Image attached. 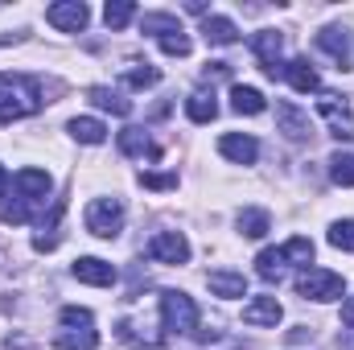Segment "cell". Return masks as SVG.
<instances>
[{
  "mask_svg": "<svg viewBox=\"0 0 354 350\" xmlns=\"http://www.w3.org/2000/svg\"><path fill=\"white\" fill-rule=\"evenodd\" d=\"M41 83L33 75H0V124L41 111Z\"/></svg>",
  "mask_w": 354,
  "mask_h": 350,
  "instance_id": "obj_1",
  "label": "cell"
},
{
  "mask_svg": "<svg viewBox=\"0 0 354 350\" xmlns=\"http://www.w3.org/2000/svg\"><path fill=\"white\" fill-rule=\"evenodd\" d=\"M292 284L305 301H342L346 297V280L330 268H305V272H297Z\"/></svg>",
  "mask_w": 354,
  "mask_h": 350,
  "instance_id": "obj_2",
  "label": "cell"
},
{
  "mask_svg": "<svg viewBox=\"0 0 354 350\" xmlns=\"http://www.w3.org/2000/svg\"><path fill=\"white\" fill-rule=\"evenodd\" d=\"M161 322H165V330L169 334H198V305H194V297H185V293H161Z\"/></svg>",
  "mask_w": 354,
  "mask_h": 350,
  "instance_id": "obj_3",
  "label": "cell"
},
{
  "mask_svg": "<svg viewBox=\"0 0 354 350\" xmlns=\"http://www.w3.org/2000/svg\"><path fill=\"white\" fill-rule=\"evenodd\" d=\"M83 223H87L91 235L115 239L120 227H124V202H120V198H95V202L87 206V214H83Z\"/></svg>",
  "mask_w": 354,
  "mask_h": 350,
  "instance_id": "obj_4",
  "label": "cell"
},
{
  "mask_svg": "<svg viewBox=\"0 0 354 350\" xmlns=\"http://www.w3.org/2000/svg\"><path fill=\"white\" fill-rule=\"evenodd\" d=\"M276 132H284L292 145H309L317 132H313V120H309V111H301L297 103H288V99H280L276 103Z\"/></svg>",
  "mask_w": 354,
  "mask_h": 350,
  "instance_id": "obj_5",
  "label": "cell"
},
{
  "mask_svg": "<svg viewBox=\"0 0 354 350\" xmlns=\"http://www.w3.org/2000/svg\"><path fill=\"white\" fill-rule=\"evenodd\" d=\"M46 21H50L54 29H62V33H83L87 21H91V8L83 0H58V4L46 8Z\"/></svg>",
  "mask_w": 354,
  "mask_h": 350,
  "instance_id": "obj_6",
  "label": "cell"
},
{
  "mask_svg": "<svg viewBox=\"0 0 354 350\" xmlns=\"http://www.w3.org/2000/svg\"><path fill=\"white\" fill-rule=\"evenodd\" d=\"M317 111L326 116V124H330V136H338V140H351V136H354L351 103H346L342 95H322V99H317Z\"/></svg>",
  "mask_w": 354,
  "mask_h": 350,
  "instance_id": "obj_7",
  "label": "cell"
},
{
  "mask_svg": "<svg viewBox=\"0 0 354 350\" xmlns=\"http://www.w3.org/2000/svg\"><path fill=\"white\" fill-rule=\"evenodd\" d=\"M149 256L161 264H185L189 260V239L181 231H157L149 239Z\"/></svg>",
  "mask_w": 354,
  "mask_h": 350,
  "instance_id": "obj_8",
  "label": "cell"
},
{
  "mask_svg": "<svg viewBox=\"0 0 354 350\" xmlns=\"http://www.w3.org/2000/svg\"><path fill=\"white\" fill-rule=\"evenodd\" d=\"M280 46H284V37H280L276 29H260V33H252V50H256V58L264 62L268 79L284 75V66H280Z\"/></svg>",
  "mask_w": 354,
  "mask_h": 350,
  "instance_id": "obj_9",
  "label": "cell"
},
{
  "mask_svg": "<svg viewBox=\"0 0 354 350\" xmlns=\"http://www.w3.org/2000/svg\"><path fill=\"white\" fill-rule=\"evenodd\" d=\"M317 46L338 62V71H351L354 58H351V33L342 29V25H326L322 33H317Z\"/></svg>",
  "mask_w": 354,
  "mask_h": 350,
  "instance_id": "obj_10",
  "label": "cell"
},
{
  "mask_svg": "<svg viewBox=\"0 0 354 350\" xmlns=\"http://www.w3.org/2000/svg\"><path fill=\"white\" fill-rule=\"evenodd\" d=\"M12 185H17V198H25L29 206L33 202H46L50 190H54V181H50L46 169H21V174L12 177Z\"/></svg>",
  "mask_w": 354,
  "mask_h": 350,
  "instance_id": "obj_11",
  "label": "cell"
},
{
  "mask_svg": "<svg viewBox=\"0 0 354 350\" xmlns=\"http://www.w3.org/2000/svg\"><path fill=\"white\" fill-rule=\"evenodd\" d=\"M218 153H223L227 161H235V165H252V161L260 157V145H256V136H248V132H227V136L218 140Z\"/></svg>",
  "mask_w": 354,
  "mask_h": 350,
  "instance_id": "obj_12",
  "label": "cell"
},
{
  "mask_svg": "<svg viewBox=\"0 0 354 350\" xmlns=\"http://www.w3.org/2000/svg\"><path fill=\"white\" fill-rule=\"evenodd\" d=\"M75 280H83V284H95V288H107V284H115V268L107 260H99V256H83V260H75Z\"/></svg>",
  "mask_w": 354,
  "mask_h": 350,
  "instance_id": "obj_13",
  "label": "cell"
},
{
  "mask_svg": "<svg viewBox=\"0 0 354 350\" xmlns=\"http://www.w3.org/2000/svg\"><path fill=\"white\" fill-rule=\"evenodd\" d=\"M280 317H284V309H280L276 297H256V301L243 305V322H248V326H272V330H276Z\"/></svg>",
  "mask_w": 354,
  "mask_h": 350,
  "instance_id": "obj_14",
  "label": "cell"
},
{
  "mask_svg": "<svg viewBox=\"0 0 354 350\" xmlns=\"http://www.w3.org/2000/svg\"><path fill=\"white\" fill-rule=\"evenodd\" d=\"M284 79L292 83V91H301V95H313V91H322V75L305 62V58H292L288 66H284Z\"/></svg>",
  "mask_w": 354,
  "mask_h": 350,
  "instance_id": "obj_15",
  "label": "cell"
},
{
  "mask_svg": "<svg viewBox=\"0 0 354 350\" xmlns=\"http://www.w3.org/2000/svg\"><path fill=\"white\" fill-rule=\"evenodd\" d=\"M202 33H206V42L210 46H235L239 42V29H235V21L231 17H202Z\"/></svg>",
  "mask_w": 354,
  "mask_h": 350,
  "instance_id": "obj_16",
  "label": "cell"
},
{
  "mask_svg": "<svg viewBox=\"0 0 354 350\" xmlns=\"http://www.w3.org/2000/svg\"><path fill=\"white\" fill-rule=\"evenodd\" d=\"M206 284H210V293H214V297H227V301L248 297V280H243L239 272H210V276H206Z\"/></svg>",
  "mask_w": 354,
  "mask_h": 350,
  "instance_id": "obj_17",
  "label": "cell"
},
{
  "mask_svg": "<svg viewBox=\"0 0 354 350\" xmlns=\"http://www.w3.org/2000/svg\"><path fill=\"white\" fill-rule=\"evenodd\" d=\"M239 235L243 239H264L268 231H272V214L268 210H260V206H248V210H239Z\"/></svg>",
  "mask_w": 354,
  "mask_h": 350,
  "instance_id": "obj_18",
  "label": "cell"
},
{
  "mask_svg": "<svg viewBox=\"0 0 354 350\" xmlns=\"http://www.w3.org/2000/svg\"><path fill=\"white\" fill-rule=\"evenodd\" d=\"M54 347L58 350H95L99 347V334H95V326H66L54 338Z\"/></svg>",
  "mask_w": 354,
  "mask_h": 350,
  "instance_id": "obj_19",
  "label": "cell"
},
{
  "mask_svg": "<svg viewBox=\"0 0 354 350\" xmlns=\"http://www.w3.org/2000/svg\"><path fill=\"white\" fill-rule=\"evenodd\" d=\"M66 132H71L79 145H103V140H107V128H103V120H95V116H75Z\"/></svg>",
  "mask_w": 354,
  "mask_h": 350,
  "instance_id": "obj_20",
  "label": "cell"
},
{
  "mask_svg": "<svg viewBox=\"0 0 354 350\" xmlns=\"http://www.w3.org/2000/svg\"><path fill=\"white\" fill-rule=\"evenodd\" d=\"M185 116H189L194 124H210V120L218 116V103H214V91H194V95L185 99Z\"/></svg>",
  "mask_w": 354,
  "mask_h": 350,
  "instance_id": "obj_21",
  "label": "cell"
},
{
  "mask_svg": "<svg viewBox=\"0 0 354 350\" xmlns=\"http://www.w3.org/2000/svg\"><path fill=\"white\" fill-rule=\"evenodd\" d=\"M120 153L124 157H157V149H153L145 128H124L120 132Z\"/></svg>",
  "mask_w": 354,
  "mask_h": 350,
  "instance_id": "obj_22",
  "label": "cell"
},
{
  "mask_svg": "<svg viewBox=\"0 0 354 350\" xmlns=\"http://www.w3.org/2000/svg\"><path fill=\"white\" fill-rule=\"evenodd\" d=\"M231 107H235L239 116H260V111L268 107V99H264L256 87H243V83H235V87H231Z\"/></svg>",
  "mask_w": 354,
  "mask_h": 350,
  "instance_id": "obj_23",
  "label": "cell"
},
{
  "mask_svg": "<svg viewBox=\"0 0 354 350\" xmlns=\"http://www.w3.org/2000/svg\"><path fill=\"white\" fill-rule=\"evenodd\" d=\"M87 99L99 107V111H111V116H128V111H132V103L111 87H87Z\"/></svg>",
  "mask_w": 354,
  "mask_h": 350,
  "instance_id": "obj_24",
  "label": "cell"
},
{
  "mask_svg": "<svg viewBox=\"0 0 354 350\" xmlns=\"http://www.w3.org/2000/svg\"><path fill=\"white\" fill-rule=\"evenodd\" d=\"M284 252L280 248H264L260 256H256V272H260V280H268V284H276L280 276H284Z\"/></svg>",
  "mask_w": 354,
  "mask_h": 350,
  "instance_id": "obj_25",
  "label": "cell"
},
{
  "mask_svg": "<svg viewBox=\"0 0 354 350\" xmlns=\"http://www.w3.org/2000/svg\"><path fill=\"white\" fill-rule=\"evenodd\" d=\"M140 29L161 42V37H169V33H181V21H177L174 12H145V17H140Z\"/></svg>",
  "mask_w": 354,
  "mask_h": 350,
  "instance_id": "obj_26",
  "label": "cell"
},
{
  "mask_svg": "<svg viewBox=\"0 0 354 350\" xmlns=\"http://www.w3.org/2000/svg\"><path fill=\"white\" fill-rule=\"evenodd\" d=\"M124 83H128L132 91L157 87V83H161V71H157V66H149V62H132V66L124 71Z\"/></svg>",
  "mask_w": 354,
  "mask_h": 350,
  "instance_id": "obj_27",
  "label": "cell"
},
{
  "mask_svg": "<svg viewBox=\"0 0 354 350\" xmlns=\"http://www.w3.org/2000/svg\"><path fill=\"white\" fill-rule=\"evenodd\" d=\"M132 17H136V4H132V0H107V8H103L107 29H124Z\"/></svg>",
  "mask_w": 354,
  "mask_h": 350,
  "instance_id": "obj_28",
  "label": "cell"
},
{
  "mask_svg": "<svg viewBox=\"0 0 354 350\" xmlns=\"http://www.w3.org/2000/svg\"><path fill=\"white\" fill-rule=\"evenodd\" d=\"M58 219H62V202H54L50 227H41V231L33 235V248H37V252H54V248H58Z\"/></svg>",
  "mask_w": 354,
  "mask_h": 350,
  "instance_id": "obj_29",
  "label": "cell"
},
{
  "mask_svg": "<svg viewBox=\"0 0 354 350\" xmlns=\"http://www.w3.org/2000/svg\"><path fill=\"white\" fill-rule=\"evenodd\" d=\"M29 214H33V206H29L25 198H12V202H0V219H4L8 227H17V223H29Z\"/></svg>",
  "mask_w": 354,
  "mask_h": 350,
  "instance_id": "obj_30",
  "label": "cell"
},
{
  "mask_svg": "<svg viewBox=\"0 0 354 350\" xmlns=\"http://www.w3.org/2000/svg\"><path fill=\"white\" fill-rule=\"evenodd\" d=\"M330 177H334L338 185H354V157L351 153H334V157H330Z\"/></svg>",
  "mask_w": 354,
  "mask_h": 350,
  "instance_id": "obj_31",
  "label": "cell"
},
{
  "mask_svg": "<svg viewBox=\"0 0 354 350\" xmlns=\"http://www.w3.org/2000/svg\"><path fill=\"white\" fill-rule=\"evenodd\" d=\"M330 243H334L338 252H354V219H338V223L330 227Z\"/></svg>",
  "mask_w": 354,
  "mask_h": 350,
  "instance_id": "obj_32",
  "label": "cell"
},
{
  "mask_svg": "<svg viewBox=\"0 0 354 350\" xmlns=\"http://www.w3.org/2000/svg\"><path fill=\"white\" fill-rule=\"evenodd\" d=\"M280 252H284V260H297V264H305V268H309V260H313V243H309L305 235L288 239V243H284Z\"/></svg>",
  "mask_w": 354,
  "mask_h": 350,
  "instance_id": "obj_33",
  "label": "cell"
},
{
  "mask_svg": "<svg viewBox=\"0 0 354 350\" xmlns=\"http://www.w3.org/2000/svg\"><path fill=\"white\" fill-rule=\"evenodd\" d=\"M58 322H62V326H95L91 309H83V305H66V309L58 313Z\"/></svg>",
  "mask_w": 354,
  "mask_h": 350,
  "instance_id": "obj_34",
  "label": "cell"
},
{
  "mask_svg": "<svg viewBox=\"0 0 354 350\" xmlns=\"http://www.w3.org/2000/svg\"><path fill=\"white\" fill-rule=\"evenodd\" d=\"M161 50H165L169 58H185V54H189V37H185V29H181V33H169V37H161Z\"/></svg>",
  "mask_w": 354,
  "mask_h": 350,
  "instance_id": "obj_35",
  "label": "cell"
},
{
  "mask_svg": "<svg viewBox=\"0 0 354 350\" xmlns=\"http://www.w3.org/2000/svg\"><path fill=\"white\" fill-rule=\"evenodd\" d=\"M140 185H149V190H177V174H140Z\"/></svg>",
  "mask_w": 354,
  "mask_h": 350,
  "instance_id": "obj_36",
  "label": "cell"
},
{
  "mask_svg": "<svg viewBox=\"0 0 354 350\" xmlns=\"http://www.w3.org/2000/svg\"><path fill=\"white\" fill-rule=\"evenodd\" d=\"M342 322H346V330H354V297L342 301Z\"/></svg>",
  "mask_w": 354,
  "mask_h": 350,
  "instance_id": "obj_37",
  "label": "cell"
},
{
  "mask_svg": "<svg viewBox=\"0 0 354 350\" xmlns=\"http://www.w3.org/2000/svg\"><path fill=\"white\" fill-rule=\"evenodd\" d=\"M206 79H227V62H210L206 66Z\"/></svg>",
  "mask_w": 354,
  "mask_h": 350,
  "instance_id": "obj_38",
  "label": "cell"
},
{
  "mask_svg": "<svg viewBox=\"0 0 354 350\" xmlns=\"http://www.w3.org/2000/svg\"><path fill=\"white\" fill-rule=\"evenodd\" d=\"M8 185H12V177L4 174V165H0V198H4V194H8Z\"/></svg>",
  "mask_w": 354,
  "mask_h": 350,
  "instance_id": "obj_39",
  "label": "cell"
}]
</instances>
